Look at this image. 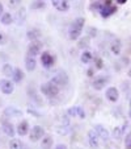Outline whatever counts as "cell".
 <instances>
[{"mask_svg": "<svg viewBox=\"0 0 131 149\" xmlns=\"http://www.w3.org/2000/svg\"><path fill=\"white\" fill-rule=\"evenodd\" d=\"M128 113H130V118H131V102H130V112Z\"/></svg>", "mask_w": 131, "mask_h": 149, "instance_id": "obj_40", "label": "cell"}, {"mask_svg": "<svg viewBox=\"0 0 131 149\" xmlns=\"http://www.w3.org/2000/svg\"><path fill=\"white\" fill-rule=\"evenodd\" d=\"M68 115L76 118V116H78V106H75V107H71L70 110H68Z\"/></svg>", "mask_w": 131, "mask_h": 149, "instance_id": "obj_32", "label": "cell"}, {"mask_svg": "<svg viewBox=\"0 0 131 149\" xmlns=\"http://www.w3.org/2000/svg\"><path fill=\"white\" fill-rule=\"evenodd\" d=\"M45 136V130L42 128L41 125H36L32 128L30 131V140L33 141V143H36V141H38L39 139H42Z\"/></svg>", "mask_w": 131, "mask_h": 149, "instance_id": "obj_4", "label": "cell"}, {"mask_svg": "<svg viewBox=\"0 0 131 149\" xmlns=\"http://www.w3.org/2000/svg\"><path fill=\"white\" fill-rule=\"evenodd\" d=\"M125 146H126V149H131V132L128 133L127 136H126V139H125Z\"/></svg>", "mask_w": 131, "mask_h": 149, "instance_id": "obj_31", "label": "cell"}, {"mask_svg": "<svg viewBox=\"0 0 131 149\" xmlns=\"http://www.w3.org/2000/svg\"><path fill=\"white\" fill-rule=\"evenodd\" d=\"M5 41H7L5 34H4L3 32H0V45H4V44H5Z\"/></svg>", "mask_w": 131, "mask_h": 149, "instance_id": "obj_35", "label": "cell"}, {"mask_svg": "<svg viewBox=\"0 0 131 149\" xmlns=\"http://www.w3.org/2000/svg\"><path fill=\"white\" fill-rule=\"evenodd\" d=\"M25 20H26V9L21 8L16 13V16H14V21H16L17 25H23V24L25 23Z\"/></svg>", "mask_w": 131, "mask_h": 149, "instance_id": "obj_14", "label": "cell"}, {"mask_svg": "<svg viewBox=\"0 0 131 149\" xmlns=\"http://www.w3.org/2000/svg\"><path fill=\"white\" fill-rule=\"evenodd\" d=\"M98 140H100V137H98L97 133L95 132V130H91L89 132H88V141H89V145L92 146L93 149L98 148Z\"/></svg>", "mask_w": 131, "mask_h": 149, "instance_id": "obj_13", "label": "cell"}, {"mask_svg": "<svg viewBox=\"0 0 131 149\" xmlns=\"http://www.w3.org/2000/svg\"><path fill=\"white\" fill-rule=\"evenodd\" d=\"M26 37H28L30 41H38V38L41 37V32H39V29H37V28H32L28 31Z\"/></svg>", "mask_w": 131, "mask_h": 149, "instance_id": "obj_18", "label": "cell"}, {"mask_svg": "<svg viewBox=\"0 0 131 149\" xmlns=\"http://www.w3.org/2000/svg\"><path fill=\"white\" fill-rule=\"evenodd\" d=\"M121 49H122L121 41H119V40H115V41L112 44V52H113V54H115V56H119Z\"/></svg>", "mask_w": 131, "mask_h": 149, "instance_id": "obj_21", "label": "cell"}, {"mask_svg": "<svg viewBox=\"0 0 131 149\" xmlns=\"http://www.w3.org/2000/svg\"><path fill=\"white\" fill-rule=\"evenodd\" d=\"M106 83H108V77L98 75V77H96V78H95L92 86H93V88H95V90H102V88L106 86Z\"/></svg>", "mask_w": 131, "mask_h": 149, "instance_id": "obj_9", "label": "cell"}, {"mask_svg": "<svg viewBox=\"0 0 131 149\" xmlns=\"http://www.w3.org/2000/svg\"><path fill=\"white\" fill-rule=\"evenodd\" d=\"M117 1H118V3H119V4H125L126 1H127V0H117Z\"/></svg>", "mask_w": 131, "mask_h": 149, "instance_id": "obj_39", "label": "cell"}, {"mask_svg": "<svg viewBox=\"0 0 131 149\" xmlns=\"http://www.w3.org/2000/svg\"><path fill=\"white\" fill-rule=\"evenodd\" d=\"M78 118L85 119V111H84L81 107H79V106H78Z\"/></svg>", "mask_w": 131, "mask_h": 149, "instance_id": "obj_33", "label": "cell"}, {"mask_svg": "<svg viewBox=\"0 0 131 149\" xmlns=\"http://www.w3.org/2000/svg\"><path fill=\"white\" fill-rule=\"evenodd\" d=\"M21 148H23V144H21V141H20L19 139L11 140V143H9V149H21Z\"/></svg>", "mask_w": 131, "mask_h": 149, "instance_id": "obj_26", "label": "cell"}, {"mask_svg": "<svg viewBox=\"0 0 131 149\" xmlns=\"http://www.w3.org/2000/svg\"><path fill=\"white\" fill-rule=\"evenodd\" d=\"M84 23L85 20L84 17H78L72 23V25L70 26V31H68V37L70 40H76L80 37L81 32H83V28H84Z\"/></svg>", "mask_w": 131, "mask_h": 149, "instance_id": "obj_1", "label": "cell"}, {"mask_svg": "<svg viewBox=\"0 0 131 149\" xmlns=\"http://www.w3.org/2000/svg\"><path fill=\"white\" fill-rule=\"evenodd\" d=\"M3 12H4V7H3V4L0 3V17H1V15H3Z\"/></svg>", "mask_w": 131, "mask_h": 149, "instance_id": "obj_38", "label": "cell"}, {"mask_svg": "<svg viewBox=\"0 0 131 149\" xmlns=\"http://www.w3.org/2000/svg\"><path fill=\"white\" fill-rule=\"evenodd\" d=\"M20 3H21V0H9V7L14 8V7H17Z\"/></svg>", "mask_w": 131, "mask_h": 149, "instance_id": "obj_34", "label": "cell"}, {"mask_svg": "<svg viewBox=\"0 0 131 149\" xmlns=\"http://www.w3.org/2000/svg\"><path fill=\"white\" fill-rule=\"evenodd\" d=\"M4 115L5 116H11V118H16V116L21 115V111H19L14 107H8L5 111H4Z\"/></svg>", "mask_w": 131, "mask_h": 149, "instance_id": "obj_20", "label": "cell"}, {"mask_svg": "<svg viewBox=\"0 0 131 149\" xmlns=\"http://www.w3.org/2000/svg\"><path fill=\"white\" fill-rule=\"evenodd\" d=\"M41 146H42V149H51V146H53V137L49 135L43 136L42 137Z\"/></svg>", "mask_w": 131, "mask_h": 149, "instance_id": "obj_19", "label": "cell"}, {"mask_svg": "<svg viewBox=\"0 0 131 149\" xmlns=\"http://www.w3.org/2000/svg\"><path fill=\"white\" fill-rule=\"evenodd\" d=\"M41 62H42V65L45 66L46 69H49V68L53 66L54 58H53V56H51L49 52H43V53L41 54Z\"/></svg>", "mask_w": 131, "mask_h": 149, "instance_id": "obj_11", "label": "cell"}, {"mask_svg": "<svg viewBox=\"0 0 131 149\" xmlns=\"http://www.w3.org/2000/svg\"><path fill=\"white\" fill-rule=\"evenodd\" d=\"M95 132L97 133V136L104 141V143H108V141H109V137H110V135H109L108 130H106L105 127L101 125V124H97V125H95Z\"/></svg>", "mask_w": 131, "mask_h": 149, "instance_id": "obj_7", "label": "cell"}, {"mask_svg": "<svg viewBox=\"0 0 131 149\" xmlns=\"http://www.w3.org/2000/svg\"><path fill=\"white\" fill-rule=\"evenodd\" d=\"M117 11V8H115L113 4H110L109 1H106L105 4H102L100 8V13L102 17H109V16H112L114 12Z\"/></svg>", "mask_w": 131, "mask_h": 149, "instance_id": "obj_5", "label": "cell"}, {"mask_svg": "<svg viewBox=\"0 0 131 149\" xmlns=\"http://www.w3.org/2000/svg\"><path fill=\"white\" fill-rule=\"evenodd\" d=\"M123 135V130L122 128H119V127H115L114 131H113V136H114L115 140H118V139H121Z\"/></svg>", "mask_w": 131, "mask_h": 149, "instance_id": "obj_28", "label": "cell"}, {"mask_svg": "<svg viewBox=\"0 0 131 149\" xmlns=\"http://www.w3.org/2000/svg\"><path fill=\"white\" fill-rule=\"evenodd\" d=\"M41 50H42V44L39 41H32L30 45L28 48V56H32V57H36L38 54H41Z\"/></svg>", "mask_w": 131, "mask_h": 149, "instance_id": "obj_6", "label": "cell"}, {"mask_svg": "<svg viewBox=\"0 0 131 149\" xmlns=\"http://www.w3.org/2000/svg\"><path fill=\"white\" fill-rule=\"evenodd\" d=\"M128 77H130V78H131V69H130V70H128Z\"/></svg>", "mask_w": 131, "mask_h": 149, "instance_id": "obj_41", "label": "cell"}, {"mask_svg": "<svg viewBox=\"0 0 131 149\" xmlns=\"http://www.w3.org/2000/svg\"><path fill=\"white\" fill-rule=\"evenodd\" d=\"M105 95H106V98H108V100L113 102V103H115V102L119 99V93H118V90L115 87H109L108 90H106Z\"/></svg>", "mask_w": 131, "mask_h": 149, "instance_id": "obj_12", "label": "cell"}, {"mask_svg": "<svg viewBox=\"0 0 131 149\" xmlns=\"http://www.w3.org/2000/svg\"><path fill=\"white\" fill-rule=\"evenodd\" d=\"M13 71H14V69L12 68L11 63H5V65L3 66V74H4V75L12 77V75H13Z\"/></svg>", "mask_w": 131, "mask_h": 149, "instance_id": "obj_25", "label": "cell"}, {"mask_svg": "<svg viewBox=\"0 0 131 149\" xmlns=\"http://www.w3.org/2000/svg\"><path fill=\"white\" fill-rule=\"evenodd\" d=\"M28 132H29V124L26 120H23L17 125V133H19L20 136H25Z\"/></svg>", "mask_w": 131, "mask_h": 149, "instance_id": "obj_17", "label": "cell"}, {"mask_svg": "<svg viewBox=\"0 0 131 149\" xmlns=\"http://www.w3.org/2000/svg\"><path fill=\"white\" fill-rule=\"evenodd\" d=\"M37 66V61H36V57H32V56H28L25 58V68L28 71H33Z\"/></svg>", "mask_w": 131, "mask_h": 149, "instance_id": "obj_16", "label": "cell"}, {"mask_svg": "<svg viewBox=\"0 0 131 149\" xmlns=\"http://www.w3.org/2000/svg\"><path fill=\"white\" fill-rule=\"evenodd\" d=\"M96 63H97V65H96V66H97V69L102 68V61H101L100 58H96Z\"/></svg>", "mask_w": 131, "mask_h": 149, "instance_id": "obj_36", "label": "cell"}, {"mask_svg": "<svg viewBox=\"0 0 131 149\" xmlns=\"http://www.w3.org/2000/svg\"><path fill=\"white\" fill-rule=\"evenodd\" d=\"M51 3L59 12H67L70 9V4L67 0H51Z\"/></svg>", "mask_w": 131, "mask_h": 149, "instance_id": "obj_10", "label": "cell"}, {"mask_svg": "<svg viewBox=\"0 0 131 149\" xmlns=\"http://www.w3.org/2000/svg\"><path fill=\"white\" fill-rule=\"evenodd\" d=\"M12 21H13V16H12L11 13L1 15V23H3L4 25H9V24H12Z\"/></svg>", "mask_w": 131, "mask_h": 149, "instance_id": "obj_24", "label": "cell"}, {"mask_svg": "<svg viewBox=\"0 0 131 149\" xmlns=\"http://www.w3.org/2000/svg\"><path fill=\"white\" fill-rule=\"evenodd\" d=\"M0 90H1L3 94L9 95V94L13 93L14 86L11 81H8V79H1V81H0Z\"/></svg>", "mask_w": 131, "mask_h": 149, "instance_id": "obj_8", "label": "cell"}, {"mask_svg": "<svg viewBox=\"0 0 131 149\" xmlns=\"http://www.w3.org/2000/svg\"><path fill=\"white\" fill-rule=\"evenodd\" d=\"M46 6V3L43 1V0H36V1H33L32 3V9H42L43 7Z\"/></svg>", "mask_w": 131, "mask_h": 149, "instance_id": "obj_27", "label": "cell"}, {"mask_svg": "<svg viewBox=\"0 0 131 149\" xmlns=\"http://www.w3.org/2000/svg\"><path fill=\"white\" fill-rule=\"evenodd\" d=\"M50 82H51L53 84H55L56 87L60 88L62 86H64V84H67V82H68V77H67V74H66V73L60 71V73L55 74V75H54L53 78L50 79Z\"/></svg>", "mask_w": 131, "mask_h": 149, "instance_id": "obj_3", "label": "cell"}, {"mask_svg": "<svg viewBox=\"0 0 131 149\" xmlns=\"http://www.w3.org/2000/svg\"><path fill=\"white\" fill-rule=\"evenodd\" d=\"M14 82H21L24 79V73L21 71V69H14L13 75H12Z\"/></svg>", "mask_w": 131, "mask_h": 149, "instance_id": "obj_22", "label": "cell"}, {"mask_svg": "<svg viewBox=\"0 0 131 149\" xmlns=\"http://www.w3.org/2000/svg\"><path fill=\"white\" fill-rule=\"evenodd\" d=\"M29 94H30V98H33L34 100L37 102V103H38V104H42V99L38 98V95L36 94V91H34V90H29Z\"/></svg>", "mask_w": 131, "mask_h": 149, "instance_id": "obj_30", "label": "cell"}, {"mask_svg": "<svg viewBox=\"0 0 131 149\" xmlns=\"http://www.w3.org/2000/svg\"><path fill=\"white\" fill-rule=\"evenodd\" d=\"M55 149H68L67 145H64V144H58V145L55 146Z\"/></svg>", "mask_w": 131, "mask_h": 149, "instance_id": "obj_37", "label": "cell"}, {"mask_svg": "<svg viewBox=\"0 0 131 149\" xmlns=\"http://www.w3.org/2000/svg\"><path fill=\"white\" fill-rule=\"evenodd\" d=\"M88 45H89V38H88V37L81 38L80 41H79V46H80V48H88Z\"/></svg>", "mask_w": 131, "mask_h": 149, "instance_id": "obj_29", "label": "cell"}, {"mask_svg": "<svg viewBox=\"0 0 131 149\" xmlns=\"http://www.w3.org/2000/svg\"><path fill=\"white\" fill-rule=\"evenodd\" d=\"M81 62H83V63H89L91 61H92L93 59V54L91 53V52H84L83 54H81Z\"/></svg>", "mask_w": 131, "mask_h": 149, "instance_id": "obj_23", "label": "cell"}, {"mask_svg": "<svg viewBox=\"0 0 131 149\" xmlns=\"http://www.w3.org/2000/svg\"><path fill=\"white\" fill-rule=\"evenodd\" d=\"M41 91L46 96H56L59 94V87H56L55 84H53L51 82H47V83L42 84Z\"/></svg>", "mask_w": 131, "mask_h": 149, "instance_id": "obj_2", "label": "cell"}, {"mask_svg": "<svg viewBox=\"0 0 131 149\" xmlns=\"http://www.w3.org/2000/svg\"><path fill=\"white\" fill-rule=\"evenodd\" d=\"M1 127H3V132L5 133L7 136H9V137H13L14 133H16V131H14L13 125H12L9 121H3V123H1Z\"/></svg>", "mask_w": 131, "mask_h": 149, "instance_id": "obj_15", "label": "cell"}]
</instances>
